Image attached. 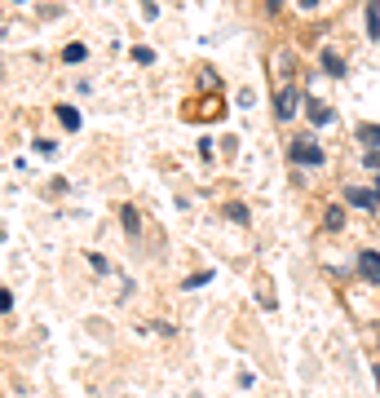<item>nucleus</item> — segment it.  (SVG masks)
Returning a JSON list of instances; mask_svg holds the SVG:
<instances>
[{"label": "nucleus", "mask_w": 380, "mask_h": 398, "mask_svg": "<svg viewBox=\"0 0 380 398\" xmlns=\"http://www.w3.org/2000/svg\"><path fill=\"white\" fill-rule=\"evenodd\" d=\"M292 159H296V164H323V151H319L309 138H296V142H292Z\"/></svg>", "instance_id": "f257e3e1"}, {"label": "nucleus", "mask_w": 380, "mask_h": 398, "mask_svg": "<svg viewBox=\"0 0 380 398\" xmlns=\"http://www.w3.org/2000/svg\"><path fill=\"white\" fill-rule=\"evenodd\" d=\"M274 115H278V120H292V115H296V89H278V97H274Z\"/></svg>", "instance_id": "f03ea898"}, {"label": "nucleus", "mask_w": 380, "mask_h": 398, "mask_svg": "<svg viewBox=\"0 0 380 398\" xmlns=\"http://www.w3.org/2000/svg\"><path fill=\"white\" fill-rule=\"evenodd\" d=\"M358 265H362V275H376V279H380V253H362Z\"/></svg>", "instance_id": "7ed1b4c3"}, {"label": "nucleus", "mask_w": 380, "mask_h": 398, "mask_svg": "<svg viewBox=\"0 0 380 398\" xmlns=\"http://www.w3.org/2000/svg\"><path fill=\"white\" fill-rule=\"evenodd\" d=\"M58 120L67 124V128H80V115H75V107H58Z\"/></svg>", "instance_id": "20e7f679"}, {"label": "nucleus", "mask_w": 380, "mask_h": 398, "mask_svg": "<svg viewBox=\"0 0 380 398\" xmlns=\"http://www.w3.org/2000/svg\"><path fill=\"white\" fill-rule=\"evenodd\" d=\"M309 120H314V124H332V111H327V107H319V102H314V107H309Z\"/></svg>", "instance_id": "39448f33"}, {"label": "nucleus", "mask_w": 380, "mask_h": 398, "mask_svg": "<svg viewBox=\"0 0 380 398\" xmlns=\"http://www.w3.org/2000/svg\"><path fill=\"white\" fill-rule=\"evenodd\" d=\"M367 31L380 36V5H367Z\"/></svg>", "instance_id": "423d86ee"}, {"label": "nucleus", "mask_w": 380, "mask_h": 398, "mask_svg": "<svg viewBox=\"0 0 380 398\" xmlns=\"http://www.w3.org/2000/svg\"><path fill=\"white\" fill-rule=\"evenodd\" d=\"M323 66H327V71H332V76H341V71H345V62H341V58L332 54V49H327V54H323Z\"/></svg>", "instance_id": "0eeeda50"}, {"label": "nucleus", "mask_w": 380, "mask_h": 398, "mask_svg": "<svg viewBox=\"0 0 380 398\" xmlns=\"http://www.w3.org/2000/svg\"><path fill=\"white\" fill-rule=\"evenodd\" d=\"M350 204H362V208H372V195H367V191H358V186H354V191H350Z\"/></svg>", "instance_id": "6e6552de"}, {"label": "nucleus", "mask_w": 380, "mask_h": 398, "mask_svg": "<svg viewBox=\"0 0 380 398\" xmlns=\"http://www.w3.org/2000/svg\"><path fill=\"white\" fill-rule=\"evenodd\" d=\"M226 217H235V222L243 226V222H247V208H243V204H230V208H226Z\"/></svg>", "instance_id": "1a4fd4ad"}, {"label": "nucleus", "mask_w": 380, "mask_h": 398, "mask_svg": "<svg viewBox=\"0 0 380 398\" xmlns=\"http://www.w3.org/2000/svg\"><path fill=\"white\" fill-rule=\"evenodd\" d=\"M327 226L341 230V226H345V212H341V208H327Z\"/></svg>", "instance_id": "9d476101"}, {"label": "nucleus", "mask_w": 380, "mask_h": 398, "mask_svg": "<svg viewBox=\"0 0 380 398\" xmlns=\"http://www.w3.org/2000/svg\"><path fill=\"white\" fill-rule=\"evenodd\" d=\"M120 222H124V230H137V212H133V208H124V212H120Z\"/></svg>", "instance_id": "9b49d317"}, {"label": "nucleus", "mask_w": 380, "mask_h": 398, "mask_svg": "<svg viewBox=\"0 0 380 398\" xmlns=\"http://www.w3.org/2000/svg\"><path fill=\"white\" fill-rule=\"evenodd\" d=\"M62 58H67V62H80V58H85V44H67V54H62Z\"/></svg>", "instance_id": "f8f14e48"}, {"label": "nucleus", "mask_w": 380, "mask_h": 398, "mask_svg": "<svg viewBox=\"0 0 380 398\" xmlns=\"http://www.w3.org/2000/svg\"><path fill=\"white\" fill-rule=\"evenodd\" d=\"M367 164H372V169H380V155H376V151H367Z\"/></svg>", "instance_id": "ddd939ff"}, {"label": "nucleus", "mask_w": 380, "mask_h": 398, "mask_svg": "<svg viewBox=\"0 0 380 398\" xmlns=\"http://www.w3.org/2000/svg\"><path fill=\"white\" fill-rule=\"evenodd\" d=\"M376 380H380V368H376Z\"/></svg>", "instance_id": "4468645a"}]
</instances>
